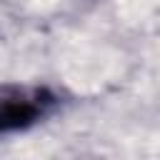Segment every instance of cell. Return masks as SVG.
I'll return each mask as SVG.
<instances>
[{
  "instance_id": "obj_1",
  "label": "cell",
  "mask_w": 160,
  "mask_h": 160,
  "mask_svg": "<svg viewBox=\"0 0 160 160\" xmlns=\"http://www.w3.org/2000/svg\"><path fill=\"white\" fill-rule=\"evenodd\" d=\"M58 105V95L45 85H2L0 130H28Z\"/></svg>"
}]
</instances>
